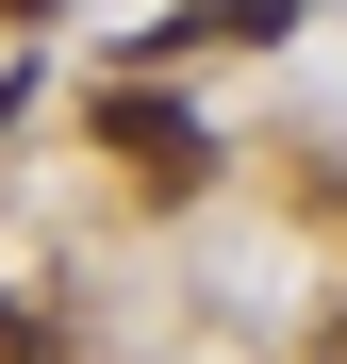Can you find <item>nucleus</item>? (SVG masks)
Wrapping results in <instances>:
<instances>
[{
  "label": "nucleus",
  "instance_id": "1",
  "mask_svg": "<svg viewBox=\"0 0 347 364\" xmlns=\"http://www.w3.org/2000/svg\"><path fill=\"white\" fill-rule=\"evenodd\" d=\"M83 133H99L116 166H133L149 199H182V182H215V133H199V100H165V83H99V100H83Z\"/></svg>",
  "mask_w": 347,
  "mask_h": 364
},
{
  "label": "nucleus",
  "instance_id": "2",
  "mask_svg": "<svg viewBox=\"0 0 347 364\" xmlns=\"http://www.w3.org/2000/svg\"><path fill=\"white\" fill-rule=\"evenodd\" d=\"M281 33H298V0H182L149 33V67H182V50H281Z\"/></svg>",
  "mask_w": 347,
  "mask_h": 364
},
{
  "label": "nucleus",
  "instance_id": "3",
  "mask_svg": "<svg viewBox=\"0 0 347 364\" xmlns=\"http://www.w3.org/2000/svg\"><path fill=\"white\" fill-rule=\"evenodd\" d=\"M0 364H67V331H50L33 298H0Z\"/></svg>",
  "mask_w": 347,
  "mask_h": 364
},
{
  "label": "nucleus",
  "instance_id": "4",
  "mask_svg": "<svg viewBox=\"0 0 347 364\" xmlns=\"http://www.w3.org/2000/svg\"><path fill=\"white\" fill-rule=\"evenodd\" d=\"M314 364H347V298H331V331H314Z\"/></svg>",
  "mask_w": 347,
  "mask_h": 364
},
{
  "label": "nucleus",
  "instance_id": "5",
  "mask_svg": "<svg viewBox=\"0 0 347 364\" xmlns=\"http://www.w3.org/2000/svg\"><path fill=\"white\" fill-rule=\"evenodd\" d=\"M0 17H67V0H0Z\"/></svg>",
  "mask_w": 347,
  "mask_h": 364
},
{
  "label": "nucleus",
  "instance_id": "6",
  "mask_svg": "<svg viewBox=\"0 0 347 364\" xmlns=\"http://www.w3.org/2000/svg\"><path fill=\"white\" fill-rule=\"evenodd\" d=\"M0 116H17V83H0Z\"/></svg>",
  "mask_w": 347,
  "mask_h": 364
}]
</instances>
